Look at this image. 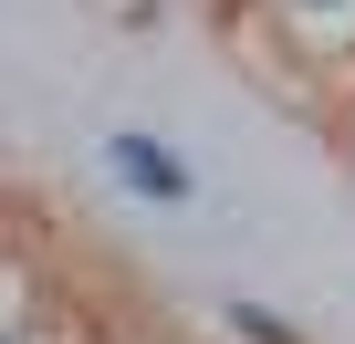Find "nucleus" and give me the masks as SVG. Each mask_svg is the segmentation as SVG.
I'll return each instance as SVG.
<instances>
[{"mask_svg":"<svg viewBox=\"0 0 355 344\" xmlns=\"http://www.w3.org/2000/svg\"><path fill=\"white\" fill-rule=\"evenodd\" d=\"M230 323H241V334H251V344H293V334H282V323H272V313H261V302H230Z\"/></svg>","mask_w":355,"mask_h":344,"instance_id":"obj_2","label":"nucleus"},{"mask_svg":"<svg viewBox=\"0 0 355 344\" xmlns=\"http://www.w3.org/2000/svg\"><path fill=\"white\" fill-rule=\"evenodd\" d=\"M115 167H125L146 199H189V178H178V156H167V146H136V136H125V146H115Z\"/></svg>","mask_w":355,"mask_h":344,"instance_id":"obj_1","label":"nucleus"}]
</instances>
